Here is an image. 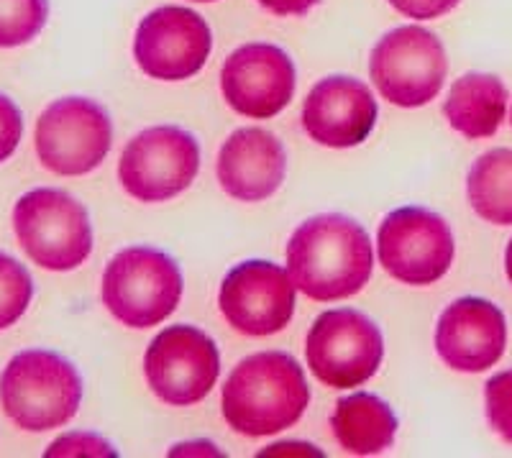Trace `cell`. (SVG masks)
I'll return each mask as SVG.
<instances>
[{
  "label": "cell",
  "mask_w": 512,
  "mask_h": 458,
  "mask_svg": "<svg viewBox=\"0 0 512 458\" xmlns=\"http://www.w3.org/2000/svg\"><path fill=\"white\" fill-rule=\"evenodd\" d=\"M372 267V238L349 215H315L287 244V272L297 290L315 302L346 300L361 292Z\"/></svg>",
  "instance_id": "cell-1"
},
{
  "label": "cell",
  "mask_w": 512,
  "mask_h": 458,
  "mask_svg": "<svg viewBox=\"0 0 512 458\" xmlns=\"http://www.w3.org/2000/svg\"><path fill=\"white\" fill-rule=\"evenodd\" d=\"M310 402L303 366L285 351L246 356L223 387V418L246 438L282 433Z\"/></svg>",
  "instance_id": "cell-2"
},
{
  "label": "cell",
  "mask_w": 512,
  "mask_h": 458,
  "mask_svg": "<svg viewBox=\"0 0 512 458\" xmlns=\"http://www.w3.org/2000/svg\"><path fill=\"white\" fill-rule=\"evenodd\" d=\"M82 377L72 361L54 351L29 348L0 374V405L11 423L29 433L62 428L77 415Z\"/></svg>",
  "instance_id": "cell-3"
},
{
  "label": "cell",
  "mask_w": 512,
  "mask_h": 458,
  "mask_svg": "<svg viewBox=\"0 0 512 458\" xmlns=\"http://www.w3.org/2000/svg\"><path fill=\"white\" fill-rule=\"evenodd\" d=\"M13 231L26 256L47 272H72L93 254L88 210L57 187H39L18 198Z\"/></svg>",
  "instance_id": "cell-4"
},
{
  "label": "cell",
  "mask_w": 512,
  "mask_h": 458,
  "mask_svg": "<svg viewBox=\"0 0 512 458\" xmlns=\"http://www.w3.org/2000/svg\"><path fill=\"white\" fill-rule=\"evenodd\" d=\"M180 264L152 246H131L108 261L103 272V302L128 328H152L175 313L182 300Z\"/></svg>",
  "instance_id": "cell-5"
},
{
  "label": "cell",
  "mask_w": 512,
  "mask_h": 458,
  "mask_svg": "<svg viewBox=\"0 0 512 458\" xmlns=\"http://www.w3.org/2000/svg\"><path fill=\"white\" fill-rule=\"evenodd\" d=\"M369 75L379 95L400 108H423L441 93L448 57L441 39L423 26H400L377 41Z\"/></svg>",
  "instance_id": "cell-6"
},
{
  "label": "cell",
  "mask_w": 512,
  "mask_h": 458,
  "mask_svg": "<svg viewBox=\"0 0 512 458\" xmlns=\"http://www.w3.org/2000/svg\"><path fill=\"white\" fill-rule=\"evenodd\" d=\"M305 359L318 382L354 389L377 374L384 359L382 331L359 310L338 308L318 315L305 343Z\"/></svg>",
  "instance_id": "cell-7"
},
{
  "label": "cell",
  "mask_w": 512,
  "mask_h": 458,
  "mask_svg": "<svg viewBox=\"0 0 512 458\" xmlns=\"http://www.w3.org/2000/svg\"><path fill=\"white\" fill-rule=\"evenodd\" d=\"M39 162L59 177H82L108 157L113 123L103 105L90 98L54 100L36 121Z\"/></svg>",
  "instance_id": "cell-8"
},
{
  "label": "cell",
  "mask_w": 512,
  "mask_h": 458,
  "mask_svg": "<svg viewBox=\"0 0 512 458\" xmlns=\"http://www.w3.org/2000/svg\"><path fill=\"white\" fill-rule=\"evenodd\" d=\"M200 172L195 136L177 126H154L128 141L118 162L123 190L139 203H164L187 190Z\"/></svg>",
  "instance_id": "cell-9"
},
{
  "label": "cell",
  "mask_w": 512,
  "mask_h": 458,
  "mask_svg": "<svg viewBox=\"0 0 512 458\" xmlns=\"http://www.w3.org/2000/svg\"><path fill=\"white\" fill-rule=\"evenodd\" d=\"M454 251L451 226L438 213L418 205L392 210L377 233L379 264L402 285L425 287L446 277Z\"/></svg>",
  "instance_id": "cell-10"
},
{
  "label": "cell",
  "mask_w": 512,
  "mask_h": 458,
  "mask_svg": "<svg viewBox=\"0 0 512 458\" xmlns=\"http://www.w3.org/2000/svg\"><path fill=\"white\" fill-rule=\"evenodd\" d=\"M144 374L149 389L167 405H198L216 387L221 354L195 325H169L146 348Z\"/></svg>",
  "instance_id": "cell-11"
},
{
  "label": "cell",
  "mask_w": 512,
  "mask_h": 458,
  "mask_svg": "<svg viewBox=\"0 0 512 458\" xmlns=\"http://www.w3.org/2000/svg\"><path fill=\"white\" fill-rule=\"evenodd\" d=\"M213 34L200 13L185 6H162L141 18L134 36V59L152 80L180 82L198 75L210 59Z\"/></svg>",
  "instance_id": "cell-12"
},
{
  "label": "cell",
  "mask_w": 512,
  "mask_h": 458,
  "mask_svg": "<svg viewBox=\"0 0 512 458\" xmlns=\"http://www.w3.org/2000/svg\"><path fill=\"white\" fill-rule=\"evenodd\" d=\"M295 282L290 272L272 261H241L223 277L221 305L223 318L239 333L264 338L285 331L295 313Z\"/></svg>",
  "instance_id": "cell-13"
},
{
  "label": "cell",
  "mask_w": 512,
  "mask_h": 458,
  "mask_svg": "<svg viewBox=\"0 0 512 458\" xmlns=\"http://www.w3.org/2000/svg\"><path fill=\"white\" fill-rule=\"evenodd\" d=\"M295 64L274 44H244L226 59L221 72L223 98L246 118H272L295 95Z\"/></svg>",
  "instance_id": "cell-14"
},
{
  "label": "cell",
  "mask_w": 512,
  "mask_h": 458,
  "mask_svg": "<svg viewBox=\"0 0 512 458\" xmlns=\"http://www.w3.org/2000/svg\"><path fill=\"white\" fill-rule=\"evenodd\" d=\"M507 346V320L495 302L461 297L441 313L436 325V351L454 372H487L502 359Z\"/></svg>",
  "instance_id": "cell-15"
},
{
  "label": "cell",
  "mask_w": 512,
  "mask_h": 458,
  "mask_svg": "<svg viewBox=\"0 0 512 458\" xmlns=\"http://www.w3.org/2000/svg\"><path fill=\"white\" fill-rule=\"evenodd\" d=\"M377 100L367 82L333 75L320 80L305 98L303 126L310 139L328 149H351L377 126Z\"/></svg>",
  "instance_id": "cell-16"
},
{
  "label": "cell",
  "mask_w": 512,
  "mask_h": 458,
  "mask_svg": "<svg viewBox=\"0 0 512 458\" xmlns=\"http://www.w3.org/2000/svg\"><path fill=\"white\" fill-rule=\"evenodd\" d=\"M216 172L226 195L241 203H262L285 182L287 151L264 128H239L221 146Z\"/></svg>",
  "instance_id": "cell-17"
},
{
  "label": "cell",
  "mask_w": 512,
  "mask_h": 458,
  "mask_svg": "<svg viewBox=\"0 0 512 458\" xmlns=\"http://www.w3.org/2000/svg\"><path fill=\"white\" fill-rule=\"evenodd\" d=\"M507 113V87L500 77L469 72L451 85L443 116L448 126L466 139H489L497 134Z\"/></svg>",
  "instance_id": "cell-18"
},
{
  "label": "cell",
  "mask_w": 512,
  "mask_h": 458,
  "mask_svg": "<svg viewBox=\"0 0 512 458\" xmlns=\"http://www.w3.org/2000/svg\"><path fill=\"white\" fill-rule=\"evenodd\" d=\"M338 446L354 456H377L395 443L397 418L392 407L377 395L354 392L336 402L331 418Z\"/></svg>",
  "instance_id": "cell-19"
},
{
  "label": "cell",
  "mask_w": 512,
  "mask_h": 458,
  "mask_svg": "<svg viewBox=\"0 0 512 458\" xmlns=\"http://www.w3.org/2000/svg\"><path fill=\"white\" fill-rule=\"evenodd\" d=\"M466 192L474 213L495 226H512V149H492L469 169Z\"/></svg>",
  "instance_id": "cell-20"
},
{
  "label": "cell",
  "mask_w": 512,
  "mask_h": 458,
  "mask_svg": "<svg viewBox=\"0 0 512 458\" xmlns=\"http://www.w3.org/2000/svg\"><path fill=\"white\" fill-rule=\"evenodd\" d=\"M49 0H0V49L34 41L47 26Z\"/></svg>",
  "instance_id": "cell-21"
},
{
  "label": "cell",
  "mask_w": 512,
  "mask_h": 458,
  "mask_svg": "<svg viewBox=\"0 0 512 458\" xmlns=\"http://www.w3.org/2000/svg\"><path fill=\"white\" fill-rule=\"evenodd\" d=\"M34 297L31 274L18 259L0 251V331L24 318Z\"/></svg>",
  "instance_id": "cell-22"
},
{
  "label": "cell",
  "mask_w": 512,
  "mask_h": 458,
  "mask_svg": "<svg viewBox=\"0 0 512 458\" xmlns=\"http://www.w3.org/2000/svg\"><path fill=\"white\" fill-rule=\"evenodd\" d=\"M487 420L502 441L512 443V369L495 374L484 387Z\"/></svg>",
  "instance_id": "cell-23"
},
{
  "label": "cell",
  "mask_w": 512,
  "mask_h": 458,
  "mask_svg": "<svg viewBox=\"0 0 512 458\" xmlns=\"http://www.w3.org/2000/svg\"><path fill=\"white\" fill-rule=\"evenodd\" d=\"M44 456H118L111 443L95 433H67L44 451Z\"/></svg>",
  "instance_id": "cell-24"
},
{
  "label": "cell",
  "mask_w": 512,
  "mask_h": 458,
  "mask_svg": "<svg viewBox=\"0 0 512 458\" xmlns=\"http://www.w3.org/2000/svg\"><path fill=\"white\" fill-rule=\"evenodd\" d=\"M24 136V116L11 98L0 95V164L13 157Z\"/></svg>",
  "instance_id": "cell-25"
},
{
  "label": "cell",
  "mask_w": 512,
  "mask_h": 458,
  "mask_svg": "<svg viewBox=\"0 0 512 458\" xmlns=\"http://www.w3.org/2000/svg\"><path fill=\"white\" fill-rule=\"evenodd\" d=\"M461 0H390V6L402 16L415 18V21H433V18L446 16L454 11Z\"/></svg>",
  "instance_id": "cell-26"
},
{
  "label": "cell",
  "mask_w": 512,
  "mask_h": 458,
  "mask_svg": "<svg viewBox=\"0 0 512 458\" xmlns=\"http://www.w3.org/2000/svg\"><path fill=\"white\" fill-rule=\"evenodd\" d=\"M256 3L274 16H305L320 0H256Z\"/></svg>",
  "instance_id": "cell-27"
},
{
  "label": "cell",
  "mask_w": 512,
  "mask_h": 458,
  "mask_svg": "<svg viewBox=\"0 0 512 458\" xmlns=\"http://www.w3.org/2000/svg\"><path fill=\"white\" fill-rule=\"evenodd\" d=\"M505 269H507V277H510V282H512V238H510V244H507V251H505Z\"/></svg>",
  "instance_id": "cell-28"
},
{
  "label": "cell",
  "mask_w": 512,
  "mask_h": 458,
  "mask_svg": "<svg viewBox=\"0 0 512 458\" xmlns=\"http://www.w3.org/2000/svg\"><path fill=\"white\" fill-rule=\"evenodd\" d=\"M192 3H213V0H192Z\"/></svg>",
  "instance_id": "cell-29"
}]
</instances>
